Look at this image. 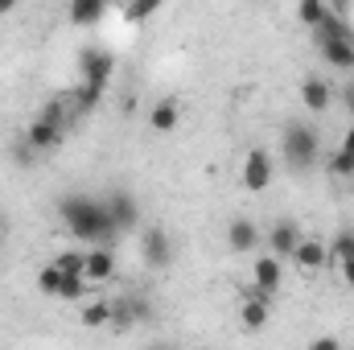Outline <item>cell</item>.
<instances>
[{"label": "cell", "mask_w": 354, "mask_h": 350, "mask_svg": "<svg viewBox=\"0 0 354 350\" xmlns=\"http://www.w3.org/2000/svg\"><path fill=\"white\" fill-rule=\"evenodd\" d=\"M58 214H62V227L79 239V243H111L120 231L111 223V210H107V198H91V194H66L58 202Z\"/></svg>", "instance_id": "6da1fadb"}, {"label": "cell", "mask_w": 354, "mask_h": 350, "mask_svg": "<svg viewBox=\"0 0 354 350\" xmlns=\"http://www.w3.org/2000/svg\"><path fill=\"white\" fill-rule=\"evenodd\" d=\"M280 153H284V165H288L292 174H309V169L317 165V157H322V136H317V128L305 124V120H292V124L284 128Z\"/></svg>", "instance_id": "7a4b0ae2"}, {"label": "cell", "mask_w": 354, "mask_h": 350, "mask_svg": "<svg viewBox=\"0 0 354 350\" xmlns=\"http://www.w3.org/2000/svg\"><path fill=\"white\" fill-rule=\"evenodd\" d=\"M75 116H79V111H75V107H66V103H46V107L33 116L29 132H25L29 149H37V153H50V149L62 140V132H66V124H71Z\"/></svg>", "instance_id": "3957f363"}, {"label": "cell", "mask_w": 354, "mask_h": 350, "mask_svg": "<svg viewBox=\"0 0 354 350\" xmlns=\"http://www.w3.org/2000/svg\"><path fill=\"white\" fill-rule=\"evenodd\" d=\"M79 75H83V83H87V87L107 91L111 75H115V54H107V50H99V46L79 50Z\"/></svg>", "instance_id": "277c9868"}, {"label": "cell", "mask_w": 354, "mask_h": 350, "mask_svg": "<svg viewBox=\"0 0 354 350\" xmlns=\"http://www.w3.org/2000/svg\"><path fill=\"white\" fill-rule=\"evenodd\" d=\"M140 260L149 268H169L174 264V239L165 227H145L140 231Z\"/></svg>", "instance_id": "5b68a950"}, {"label": "cell", "mask_w": 354, "mask_h": 350, "mask_svg": "<svg viewBox=\"0 0 354 350\" xmlns=\"http://www.w3.org/2000/svg\"><path fill=\"white\" fill-rule=\"evenodd\" d=\"M239 181H243V190H252V194H264L268 185H272V157H268V149H252V153L243 157Z\"/></svg>", "instance_id": "8992f818"}, {"label": "cell", "mask_w": 354, "mask_h": 350, "mask_svg": "<svg viewBox=\"0 0 354 350\" xmlns=\"http://www.w3.org/2000/svg\"><path fill=\"white\" fill-rule=\"evenodd\" d=\"M239 317H243V330H264L268 317H272V297L260 293L256 284L243 293V305H239Z\"/></svg>", "instance_id": "52a82bcc"}, {"label": "cell", "mask_w": 354, "mask_h": 350, "mask_svg": "<svg viewBox=\"0 0 354 350\" xmlns=\"http://www.w3.org/2000/svg\"><path fill=\"white\" fill-rule=\"evenodd\" d=\"M107 210H111L115 231H132V227L140 223V206H136V198H132L128 190H111V194H107Z\"/></svg>", "instance_id": "ba28073f"}, {"label": "cell", "mask_w": 354, "mask_h": 350, "mask_svg": "<svg viewBox=\"0 0 354 350\" xmlns=\"http://www.w3.org/2000/svg\"><path fill=\"white\" fill-rule=\"evenodd\" d=\"M83 276H87L91 284L111 280V276H115V252H111L107 243H91L87 260H83Z\"/></svg>", "instance_id": "9c48e42d"}, {"label": "cell", "mask_w": 354, "mask_h": 350, "mask_svg": "<svg viewBox=\"0 0 354 350\" xmlns=\"http://www.w3.org/2000/svg\"><path fill=\"white\" fill-rule=\"evenodd\" d=\"M252 284L260 288V293H268V297H276V288L284 284V268H280V256H260V260L252 264Z\"/></svg>", "instance_id": "30bf717a"}, {"label": "cell", "mask_w": 354, "mask_h": 350, "mask_svg": "<svg viewBox=\"0 0 354 350\" xmlns=\"http://www.w3.org/2000/svg\"><path fill=\"white\" fill-rule=\"evenodd\" d=\"M297 243H301V227H297L292 219H280V223L268 231V248H272V256H280V260H292Z\"/></svg>", "instance_id": "8fae6325"}, {"label": "cell", "mask_w": 354, "mask_h": 350, "mask_svg": "<svg viewBox=\"0 0 354 350\" xmlns=\"http://www.w3.org/2000/svg\"><path fill=\"white\" fill-rule=\"evenodd\" d=\"M317 50L334 71H354V33L351 37H322Z\"/></svg>", "instance_id": "7c38bea8"}, {"label": "cell", "mask_w": 354, "mask_h": 350, "mask_svg": "<svg viewBox=\"0 0 354 350\" xmlns=\"http://www.w3.org/2000/svg\"><path fill=\"white\" fill-rule=\"evenodd\" d=\"M301 103H305L313 116H322V111H330V103H334V91H330V83H326L322 75H309V79L301 83Z\"/></svg>", "instance_id": "4fadbf2b"}, {"label": "cell", "mask_w": 354, "mask_h": 350, "mask_svg": "<svg viewBox=\"0 0 354 350\" xmlns=\"http://www.w3.org/2000/svg\"><path fill=\"white\" fill-rule=\"evenodd\" d=\"M292 264H297L301 272H317V268L330 264V248L317 243V239H305V235H301V243H297V252H292Z\"/></svg>", "instance_id": "5bb4252c"}, {"label": "cell", "mask_w": 354, "mask_h": 350, "mask_svg": "<svg viewBox=\"0 0 354 350\" xmlns=\"http://www.w3.org/2000/svg\"><path fill=\"white\" fill-rule=\"evenodd\" d=\"M153 317V309H149V301H140V297H120V301H111V322L115 326H132V322H149Z\"/></svg>", "instance_id": "9a60e30c"}, {"label": "cell", "mask_w": 354, "mask_h": 350, "mask_svg": "<svg viewBox=\"0 0 354 350\" xmlns=\"http://www.w3.org/2000/svg\"><path fill=\"white\" fill-rule=\"evenodd\" d=\"M227 243H231V252H256V248H260V231H256V223H252V219H231V227H227Z\"/></svg>", "instance_id": "2e32d148"}, {"label": "cell", "mask_w": 354, "mask_h": 350, "mask_svg": "<svg viewBox=\"0 0 354 350\" xmlns=\"http://www.w3.org/2000/svg\"><path fill=\"white\" fill-rule=\"evenodd\" d=\"M177 120H181V103H177V99H161V103H153V111H149V124H153L157 132H174Z\"/></svg>", "instance_id": "e0dca14e"}, {"label": "cell", "mask_w": 354, "mask_h": 350, "mask_svg": "<svg viewBox=\"0 0 354 350\" xmlns=\"http://www.w3.org/2000/svg\"><path fill=\"white\" fill-rule=\"evenodd\" d=\"M107 12V0H71V21L75 25H99Z\"/></svg>", "instance_id": "ac0fdd59"}, {"label": "cell", "mask_w": 354, "mask_h": 350, "mask_svg": "<svg viewBox=\"0 0 354 350\" xmlns=\"http://www.w3.org/2000/svg\"><path fill=\"white\" fill-rule=\"evenodd\" d=\"M326 12H330V4H326V0H297V17H301V25H305L309 33L326 21Z\"/></svg>", "instance_id": "d6986e66"}, {"label": "cell", "mask_w": 354, "mask_h": 350, "mask_svg": "<svg viewBox=\"0 0 354 350\" xmlns=\"http://www.w3.org/2000/svg\"><path fill=\"white\" fill-rule=\"evenodd\" d=\"M79 322L87 326V330H99V326H107L111 322V301H91L79 309Z\"/></svg>", "instance_id": "ffe728a7"}, {"label": "cell", "mask_w": 354, "mask_h": 350, "mask_svg": "<svg viewBox=\"0 0 354 350\" xmlns=\"http://www.w3.org/2000/svg\"><path fill=\"white\" fill-rule=\"evenodd\" d=\"M91 288V280L83 276V272H62V284H58V297L62 301H79L83 293Z\"/></svg>", "instance_id": "44dd1931"}, {"label": "cell", "mask_w": 354, "mask_h": 350, "mask_svg": "<svg viewBox=\"0 0 354 350\" xmlns=\"http://www.w3.org/2000/svg\"><path fill=\"white\" fill-rule=\"evenodd\" d=\"M326 248H330V260H338V264L351 260V256H354V231H338Z\"/></svg>", "instance_id": "7402d4cb"}, {"label": "cell", "mask_w": 354, "mask_h": 350, "mask_svg": "<svg viewBox=\"0 0 354 350\" xmlns=\"http://www.w3.org/2000/svg\"><path fill=\"white\" fill-rule=\"evenodd\" d=\"M58 284H62V268H58V264H46V268L37 272V288H41L46 297H58Z\"/></svg>", "instance_id": "603a6c76"}, {"label": "cell", "mask_w": 354, "mask_h": 350, "mask_svg": "<svg viewBox=\"0 0 354 350\" xmlns=\"http://www.w3.org/2000/svg\"><path fill=\"white\" fill-rule=\"evenodd\" d=\"M161 4H165V0H132V4L124 8V17H128V21H149Z\"/></svg>", "instance_id": "cb8c5ba5"}, {"label": "cell", "mask_w": 354, "mask_h": 350, "mask_svg": "<svg viewBox=\"0 0 354 350\" xmlns=\"http://www.w3.org/2000/svg\"><path fill=\"white\" fill-rule=\"evenodd\" d=\"M330 174L334 177H354V157L346 153V149H338V153L330 157Z\"/></svg>", "instance_id": "d4e9b609"}, {"label": "cell", "mask_w": 354, "mask_h": 350, "mask_svg": "<svg viewBox=\"0 0 354 350\" xmlns=\"http://www.w3.org/2000/svg\"><path fill=\"white\" fill-rule=\"evenodd\" d=\"M83 260H87V252H62L54 264H58L62 272H83Z\"/></svg>", "instance_id": "484cf974"}, {"label": "cell", "mask_w": 354, "mask_h": 350, "mask_svg": "<svg viewBox=\"0 0 354 350\" xmlns=\"http://www.w3.org/2000/svg\"><path fill=\"white\" fill-rule=\"evenodd\" d=\"M338 268H342V284H351V288H354V256H351V260H342Z\"/></svg>", "instance_id": "4316f807"}, {"label": "cell", "mask_w": 354, "mask_h": 350, "mask_svg": "<svg viewBox=\"0 0 354 350\" xmlns=\"http://www.w3.org/2000/svg\"><path fill=\"white\" fill-rule=\"evenodd\" d=\"M309 347L313 350H338V338H313Z\"/></svg>", "instance_id": "83f0119b"}, {"label": "cell", "mask_w": 354, "mask_h": 350, "mask_svg": "<svg viewBox=\"0 0 354 350\" xmlns=\"http://www.w3.org/2000/svg\"><path fill=\"white\" fill-rule=\"evenodd\" d=\"M326 4H330L334 12H346V8H351V0H326Z\"/></svg>", "instance_id": "f1b7e54d"}, {"label": "cell", "mask_w": 354, "mask_h": 350, "mask_svg": "<svg viewBox=\"0 0 354 350\" xmlns=\"http://www.w3.org/2000/svg\"><path fill=\"white\" fill-rule=\"evenodd\" d=\"M12 8H17V0H0V17H8Z\"/></svg>", "instance_id": "f546056e"}]
</instances>
